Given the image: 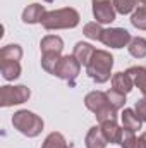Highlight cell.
Segmentation results:
<instances>
[{"mask_svg": "<svg viewBox=\"0 0 146 148\" xmlns=\"http://www.w3.org/2000/svg\"><path fill=\"white\" fill-rule=\"evenodd\" d=\"M0 71H2L3 79L14 81L21 76V64H19V60H2L0 62Z\"/></svg>", "mask_w": 146, "mask_h": 148, "instance_id": "obj_17", "label": "cell"}, {"mask_svg": "<svg viewBox=\"0 0 146 148\" xmlns=\"http://www.w3.org/2000/svg\"><path fill=\"white\" fill-rule=\"evenodd\" d=\"M84 105H86V109H89L96 115V121L100 124L105 122V121L117 119V110L110 105L107 91H98V90L89 91L84 97Z\"/></svg>", "mask_w": 146, "mask_h": 148, "instance_id": "obj_3", "label": "cell"}, {"mask_svg": "<svg viewBox=\"0 0 146 148\" xmlns=\"http://www.w3.org/2000/svg\"><path fill=\"white\" fill-rule=\"evenodd\" d=\"M127 50L132 57L136 59H145L146 57V40L141 36H136L131 40V43L127 45Z\"/></svg>", "mask_w": 146, "mask_h": 148, "instance_id": "obj_19", "label": "cell"}, {"mask_svg": "<svg viewBox=\"0 0 146 148\" xmlns=\"http://www.w3.org/2000/svg\"><path fill=\"white\" fill-rule=\"evenodd\" d=\"M136 3L138 0H113V7L119 14L126 16V14H131L136 10Z\"/></svg>", "mask_w": 146, "mask_h": 148, "instance_id": "obj_25", "label": "cell"}, {"mask_svg": "<svg viewBox=\"0 0 146 148\" xmlns=\"http://www.w3.org/2000/svg\"><path fill=\"white\" fill-rule=\"evenodd\" d=\"M41 53H62L64 50V40L57 35H46L40 41Z\"/></svg>", "mask_w": 146, "mask_h": 148, "instance_id": "obj_10", "label": "cell"}, {"mask_svg": "<svg viewBox=\"0 0 146 148\" xmlns=\"http://www.w3.org/2000/svg\"><path fill=\"white\" fill-rule=\"evenodd\" d=\"M131 33L124 28H108L102 35V43L110 48H124L131 43Z\"/></svg>", "mask_w": 146, "mask_h": 148, "instance_id": "obj_7", "label": "cell"}, {"mask_svg": "<svg viewBox=\"0 0 146 148\" xmlns=\"http://www.w3.org/2000/svg\"><path fill=\"white\" fill-rule=\"evenodd\" d=\"M113 67V57L107 50H95L93 57L89 59L88 66H86V74L89 76V79H93L98 84H103L110 79Z\"/></svg>", "mask_w": 146, "mask_h": 148, "instance_id": "obj_2", "label": "cell"}, {"mask_svg": "<svg viewBox=\"0 0 146 148\" xmlns=\"http://www.w3.org/2000/svg\"><path fill=\"white\" fill-rule=\"evenodd\" d=\"M126 73L132 77L134 86L146 97V67H143V66H132Z\"/></svg>", "mask_w": 146, "mask_h": 148, "instance_id": "obj_16", "label": "cell"}, {"mask_svg": "<svg viewBox=\"0 0 146 148\" xmlns=\"http://www.w3.org/2000/svg\"><path fill=\"white\" fill-rule=\"evenodd\" d=\"M139 3H141V7H146V0H138Z\"/></svg>", "mask_w": 146, "mask_h": 148, "instance_id": "obj_29", "label": "cell"}, {"mask_svg": "<svg viewBox=\"0 0 146 148\" xmlns=\"http://www.w3.org/2000/svg\"><path fill=\"white\" fill-rule=\"evenodd\" d=\"M84 143H86V148H105L108 145V141H107V138H105L100 126H93L88 131Z\"/></svg>", "mask_w": 146, "mask_h": 148, "instance_id": "obj_11", "label": "cell"}, {"mask_svg": "<svg viewBox=\"0 0 146 148\" xmlns=\"http://www.w3.org/2000/svg\"><path fill=\"white\" fill-rule=\"evenodd\" d=\"M132 86H134V81L127 73H115L112 76V88L117 90L119 93L127 95L132 90Z\"/></svg>", "mask_w": 146, "mask_h": 148, "instance_id": "obj_13", "label": "cell"}, {"mask_svg": "<svg viewBox=\"0 0 146 148\" xmlns=\"http://www.w3.org/2000/svg\"><path fill=\"white\" fill-rule=\"evenodd\" d=\"M119 145H120L122 148H143L141 141H139V138H136L134 131H127V129H124Z\"/></svg>", "mask_w": 146, "mask_h": 148, "instance_id": "obj_23", "label": "cell"}, {"mask_svg": "<svg viewBox=\"0 0 146 148\" xmlns=\"http://www.w3.org/2000/svg\"><path fill=\"white\" fill-rule=\"evenodd\" d=\"M41 148H72L71 145H67V141H65V138H64V134H60V133H50L46 138H45V141H43V145Z\"/></svg>", "mask_w": 146, "mask_h": 148, "instance_id": "obj_20", "label": "cell"}, {"mask_svg": "<svg viewBox=\"0 0 146 148\" xmlns=\"http://www.w3.org/2000/svg\"><path fill=\"white\" fill-rule=\"evenodd\" d=\"M103 31H105V29H103L102 24L96 23V21L88 23V24H84V28H83L84 36L89 38V40H95V41H102V35H103Z\"/></svg>", "mask_w": 146, "mask_h": 148, "instance_id": "obj_21", "label": "cell"}, {"mask_svg": "<svg viewBox=\"0 0 146 148\" xmlns=\"http://www.w3.org/2000/svg\"><path fill=\"white\" fill-rule=\"evenodd\" d=\"M120 121H122V127L127 131H139L141 129V119L138 117V114L134 109H124V112L120 114Z\"/></svg>", "mask_w": 146, "mask_h": 148, "instance_id": "obj_14", "label": "cell"}, {"mask_svg": "<svg viewBox=\"0 0 146 148\" xmlns=\"http://www.w3.org/2000/svg\"><path fill=\"white\" fill-rule=\"evenodd\" d=\"M139 141H141V145H143V148H146V133H143V134L139 136Z\"/></svg>", "mask_w": 146, "mask_h": 148, "instance_id": "obj_28", "label": "cell"}, {"mask_svg": "<svg viewBox=\"0 0 146 148\" xmlns=\"http://www.w3.org/2000/svg\"><path fill=\"white\" fill-rule=\"evenodd\" d=\"M45 14H46V10H45L43 5L31 3V5H28L23 10V23L24 24H38V23H41V19H43Z\"/></svg>", "mask_w": 146, "mask_h": 148, "instance_id": "obj_12", "label": "cell"}, {"mask_svg": "<svg viewBox=\"0 0 146 148\" xmlns=\"http://www.w3.org/2000/svg\"><path fill=\"white\" fill-rule=\"evenodd\" d=\"M79 12L72 7H64V9H55V10H46V14L41 19V26L48 31L52 29H72L79 24Z\"/></svg>", "mask_w": 146, "mask_h": 148, "instance_id": "obj_1", "label": "cell"}, {"mask_svg": "<svg viewBox=\"0 0 146 148\" xmlns=\"http://www.w3.org/2000/svg\"><path fill=\"white\" fill-rule=\"evenodd\" d=\"M100 127H102V131H103V134H105V138H107L108 143H117V145L120 143V138H122L124 127H120V126L117 124V119H112V121H105V122H102Z\"/></svg>", "mask_w": 146, "mask_h": 148, "instance_id": "obj_9", "label": "cell"}, {"mask_svg": "<svg viewBox=\"0 0 146 148\" xmlns=\"http://www.w3.org/2000/svg\"><path fill=\"white\" fill-rule=\"evenodd\" d=\"M134 110H136V114H138V117H139L143 122H146V97L136 102Z\"/></svg>", "mask_w": 146, "mask_h": 148, "instance_id": "obj_27", "label": "cell"}, {"mask_svg": "<svg viewBox=\"0 0 146 148\" xmlns=\"http://www.w3.org/2000/svg\"><path fill=\"white\" fill-rule=\"evenodd\" d=\"M115 7H113V0H93V16L96 19V23L100 24H108L115 21Z\"/></svg>", "mask_w": 146, "mask_h": 148, "instance_id": "obj_8", "label": "cell"}, {"mask_svg": "<svg viewBox=\"0 0 146 148\" xmlns=\"http://www.w3.org/2000/svg\"><path fill=\"white\" fill-rule=\"evenodd\" d=\"M93 53H95V47L91 43H84V41H77L72 52V55L81 62V66H88V62L93 57Z\"/></svg>", "mask_w": 146, "mask_h": 148, "instance_id": "obj_15", "label": "cell"}, {"mask_svg": "<svg viewBox=\"0 0 146 148\" xmlns=\"http://www.w3.org/2000/svg\"><path fill=\"white\" fill-rule=\"evenodd\" d=\"M45 2H48V3H50V2H53V0H45Z\"/></svg>", "mask_w": 146, "mask_h": 148, "instance_id": "obj_30", "label": "cell"}, {"mask_svg": "<svg viewBox=\"0 0 146 148\" xmlns=\"http://www.w3.org/2000/svg\"><path fill=\"white\" fill-rule=\"evenodd\" d=\"M31 97V90L24 84L10 86L5 84L0 88V107H12V105H21L28 102Z\"/></svg>", "mask_w": 146, "mask_h": 148, "instance_id": "obj_5", "label": "cell"}, {"mask_svg": "<svg viewBox=\"0 0 146 148\" xmlns=\"http://www.w3.org/2000/svg\"><path fill=\"white\" fill-rule=\"evenodd\" d=\"M131 24L134 26V28H138V29H143L146 31V7H138L134 12H132V16H131Z\"/></svg>", "mask_w": 146, "mask_h": 148, "instance_id": "obj_24", "label": "cell"}, {"mask_svg": "<svg viewBox=\"0 0 146 148\" xmlns=\"http://www.w3.org/2000/svg\"><path fill=\"white\" fill-rule=\"evenodd\" d=\"M79 73H81V62H79L74 55H64V57L59 60L53 76H57V77L67 81L71 86H74L76 77L79 76Z\"/></svg>", "mask_w": 146, "mask_h": 148, "instance_id": "obj_6", "label": "cell"}, {"mask_svg": "<svg viewBox=\"0 0 146 148\" xmlns=\"http://www.w3.org/2000/svg\"><path fill=\"white\" fill-rule=\"evenodd\" d=\"M12 126L28 138H36L43 131V119L29 110H17L12 115Z\"/></svg>", "mask_w": 146, "mask_h": 148, "instance_id": "obj_4", "label": "cell"}, {"mask_svg": "<svg viewBox=\"0 0 146 148\" xmlns=\"http://www.w3.org/2000/svg\"><path fill=\"white\" fill-rule=\"evenodd\" d=\"M60 59H62L60 53H41V67H43L46 73L53 74Z\"/></svg>", "mask_w": 146, "mask_h": 148, "instance_id": "obj_22", "label": "cell"}, {"mask_svg": "<svg viewBox=\"0 0 146 148\" xmlns=\"http://www.w3.org/2000/svg\"><path fill=\"white\" fill-rule=\"evenodd\" d=\"M21 57H23L21 45L10 43V45L2 47V50H0V62L2 60H21Z\"/></svg>", "mask_w": 146, "mask_h": 148, "instance_id": "obj_18", "label": "cell"}, {"mask_svg": "<svg viewBox=\"0 0 146 148\" xmlns=\"http://www.w3.org/2000/svg\"><path fill=\"white\" fill-rule=\"evenodd\" d=\"M107 97H108L110 105H112L115 110H120V109L126 105V95H124V93H119V91L113 90V88L107 91Z\"/></svg>", "mask_w": 146, "mask_h": 148, "instance_id": "obj_26", "label": "cell"}]
</instances>
